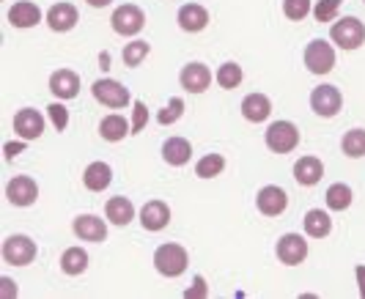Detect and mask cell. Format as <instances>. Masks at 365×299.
Masks as SVG:
<instances>
[{
	"label": "cell",
	"instance_id": "38",
	"mask_svg": "<svg viewBox=\"0 0 365 299\" xmlns=\"http://www.w3.org/2000/svg\"><path fill=\"white\" fill-rule=\"evenodd\" d=\"M192 285H195V288H190V291H187L184 297H187V299H192V297H206V283H203L201 278H195V280H192Z\"/></svg>",
	"mask_w": 365,
	"mask_h": 299
},
{
	"label": "cell",
	"instance_id": "12",
	"mask_svg": "<svg viewBox=\"0 0 365 299\" xmlns=\"http://www.w3.org/2000/svg\"><path fill=\"white\" fill-rule=\"evenodd\" d=\"M14 132H17L19 140H36L44 132V115L34 107H22L14 115Z\"/></svg>",
	"mask_w": 365,
	"mask_h": 299
},
{
	"label": "cell",
	"instance_id": "18",
	"mask_svg": "<svg viewBox=\"0 0 365 299\" xmlns=\"http://www.w3.org/2000/svg\"><path fill=\"white\" fill-rule=\"evenodd\" d=\"M176 19H179V28L182 31H187V33H201L203 28L209 25V11L203 6H198V3H187V6L179 9Z\"/></svg>",
	"mask_w": 365,
	"mask_h": 299
},
{
	"label": "cell",
	"instance_id": "28",
	"mask_svg": "<svg viewBox=\"0 0 365 299\" xmlns=\"http://www.w3.org/2000/svg\"><path fill=\"white\" fill-rule=\"evenodd\" d=\"M324 201H327V206L332 211H346L349 206H351V201H354V192H351L349 184H332L327 189V195H324Z\"/></svg>",
	"mask_w": 365,
	"mask_h": 299
},
{
	"label": "cell",
	"instance_id": "3",
	"mask_svg": "<svg viewBox=\"0 0 365 299\" xmlns=\"http://www.w3.org/2000/svg\"><path fill=\"white\" fill-rule=\"evenodd\" d=\"M110 25H113V31H115L118 36H138V33L146 28V14H143V9L127 3V6H118V9L113 11Z\"/></svg>",
	"mask_w": 365,
	"mask_h": 299
},
{
	"label": "cell",
	"instance_id": "9",
	"mask_svg": "<svg viewBox=\"0 0 365 299\" xmlns=\"http://www.w3.org/2000/svg\"><path fill=\"white\" fill-rule=\"evenodd\" d=\"M6 198H9V204L11 206L28 209V206L36 204L38 184L31 179V176H14V179H9V184H6Z\"/></svg>",
	"mask_w": 365,
	"mask_h": 299
},
{
	"label": "cell",
	"instance_id": "14",
	"mask_svg": "<svg viewBox=\"0 0 365 299\" xmlns=\"http://www.w3.org/2000/svg\"><path fill=\"white\" fill-rule=\"evenodd\" d=\"M182 88L184 91H190V94H203L206 88H209V83H212V72H209V66L206 63H198V61H192V63H187L182 69Z\"/></svg>",
	"mask_w": 365,
	"mask_h": 299
},
{
	"label": "cell",
	"instance_id": "33",
	"mask_svg": "<svg viewBox=\"0 0 365 299\" xmlns=\"http://www.w3.org/2000/svg\"><path fill=\"white\" fill-rule=\"evenodd\" d=\"M308 11H311V0H283V14L292 19V22L305 19Z\"/></svg>",
	"mask_w": 365,
	"mask_h": 299
},
{
	"label": "cell",
	"instance_id": "16",
	"mask_svg": "<svg viewBox=\"0 0 365 299\" xmlns=\"http://www.w3.org/2000/svg\"><path fill=\"white\" fill-rule=\"evenodd\" d=\"M170 223V209L165 201H148L143 209H140V225L146 228V231H165Z\"/></svg>",
	"mask_w": 365,
	"mask_h": 299
},
{
	"label": "cell",
	"instance_id": "4",
	"mask_svg": "<svg viewBox=\"0 0 365 299\" xmlns=\"http://www.w3.org/2000/svg\"><path fill=\"white\" fill-rule=\"evenodd\" d=\"M3 261L11 263V266H28L36 258V242L31 236H22V234H14L3 242V250H0Z\"/></svg>",
	"mask_w": 365,
	"mask_h": 299
},
{
	"label": "cell",
	"instance_id": "34",
	"mask_svg": "<svg viewBox=\"0 0 365 299\" xmlns=\"http://www.w3.org/2000/svg\"><path fill=\"white\" fill-rule=\"evenodd\" d=\"M182 115H184V102H182V99H176V96H173V99L168 102V107H165V110L157 112V121H160V124H165V127H168V124H173V121H179Z\"/></svg>",
	"mask_w": 365,
	"mask_h": 299
},
{
	"label": "cell",
	"instance_id": "42",
	"mask_svg": "<svg viewBox=\"0 0 365 299\" xmlns=\"http://www.w3.org/2000/svg\"><path fill=\"white\" fill-rule=\"evenodd\" d=\"M88 6H93V9H105V6H110V0H86Z\"/></svg>",
	"mask_w": 365,
	"mask_h": 299
},
{
	"label": "cell",
	"instance_id": "26",
	"mask_svg": "<svg viewBox=\"0 0 365 299\" xmlns=\"http://www.w3.org/2000/svg\"><path fill=\"white\" fill-rule=\"evenodd\" d=\"M302 225H305L308 236H313V239H324V236H329V231H332V220H329V214L324 209H311L305 214Z\"/></svg>",
	"mask_w": 365,
	"mask_h": 299
},
{
	"label": "cell",
	"instance_id": "6",
	"mask_svg": "<svg viewBox=\"0 0 365 299\" xmlns=\"http://www.w3.org/2000/svg\"><path fill=\"white\" fill-rule=\"evenodd\" d=\"M305 66L311 75H329L335 69V50L327 38H313L305 50Z\"/></svg>",
	"mask_w": 365,
	"mask_h": 299
},
{
	"label": "cell",
	"instance_id": "32",
	"mask_svg": "<svg viewBox=\"0 0 365 299\" xmlns=\"http://www.w3.org/2000/svg\"><path fill=\"white\" fill-rule=\"evenodd\" d=\"M148 53H151V44L148 41H132V44L124 47L121 58H124V63H127L129 69H135V66H140L146 61Z\"/></svg>",
	"mask_w": 365,
	"mask_h": 299
},
{
	"label": "cell",
	"instance_id": "5",
	"mask_svg": "<svg viewBox=\"0 0 365 299\" xmlns=\"http://www.w3.org/2000/svg\"><path fill=\"white\" fill-rule=\"evenodd\" d=\"M329 36L344 50H357V47H363L365 41V25L357 17H344L338 22H332Z\"/></svg>",
	"mask_w": 365,
	"mask_h": 299
},
{
	"label": "cell",
	"instance_id": "20",
	"mask_svg": "<svg viewBox=\"0 0 365 299\" xmlns=\"http://www.w3.org/2000/svg\"><path fill=\"white\" fill-rule=\"evenodd\" d=\"M163 159L173 168H184L192 159V146L184 137H168L163 143Z\"/></svg>",
	"mask_w": 365,
	"mask_h": 299
},
{
	"label": "cell",
	"instance_id": "35",
	"mask_svg": "<svg viewBox=\"0 0 365 299\" xmlns=\"http://www.w3.org/2000/svg\"><path fill=\"white\" fill-rule=\"evenodd\" d=\"M338 9H341V0H319V6L313 9V14L319 22H332L335 14H338Z\"/></svg>",
	"mask_w": 365,
	"mask_h": 299
},
{
	"label": "cell",
	"instance_id": "17",
	"mask_svg": "<svg viewBox=\"0 0 365 299\" xmlns=\"http://www.w3.org/2000/svg\"><path fill=\"white\" fill-rule=\"evenodd\" d=\"M44 19H47V25L53 28L55 33H66V31H72L74 25H77L80 14H77V9H74L72 3H55Z\"/></svg>",
	"mask_w": 365,
	"mask_h": 299
},
{
	"label": "cell",
	"instance_id": "11",
	"mask_svg": "<svg viewBox=\"0 0 365 299\" xmlns=\"http://www.w3.org/2000/svg\"><path fill=\"white\" fill-rule=\"evenodd\" d=\"M256 206L264 217H277V214H283V211H286V206H289V195H286V189L269 184V187L258 189Z\"/></svg>",
	"mask_w": 365,
	"mask_h": 299
},
{
	"label": "cell",
	"instance_id": "8",
	"mask_svg": "<svg viewBox=\"0 0 365 299\" xmlns=\"http://www.w3.org/2000/svg\"><path fill=\"white\" fill-rule=\"evenodd\" d=\"M341 105H344V96L335 85H316L311 94V107L316 115L322 118H335L341 112Z\"/></svg>",
	"mask_w": 365,
	"mask_h": 299
},
{
	"label": "cell",
	"instance_id": "29",
	"mask_svg": "<svg viewBox=\"0 0 365 299\" xmlns=\"http://www.w3.org/2000/svg\"><path fill=\"white\" fill-rule=\"evenodd\" d=\"M242 80H245V72H242V66L234 63V61H228V63H222L217 69V83L220 88H225V91H234L242 85Z\"/></svg>",
	"mask_w": 365,
	"mask_h": 299
},
{
	"label": "cell",
	"instance_id": "21",
	"mask_svg": "<svg viewBox=\"0 0 365 299\" xmlns=\"http://www.w3.org/2000/svg\"><path fill=\"white\" fill-rule=\"evenodd\" d=\"M9 22L14 28H34V25L41 22V9L31 0H19L9 9Z\"/></svg>",
	"mask_w": 365,
	"mask_h": 299
},
{
	"label": "cell",
	"instance_id": "13",
	"mask_svg": "<svg viewBox=\"0 0 365 299\" xmlns=\"http://www.w3.org/2000/svg\"><path fill=\"white\" fill-rule=\"evenodd\" d=\"M72 231L74 236L83 239V242H105V236H108V225H105V220H99L96 214H80V217H74Z\"/></svg>",
	"mask_w": 365,
	"mask_h": 299
},
{
	"label": "cell",
	"instance_id": "39",
	"mask_svg": "<svg viewBox=\"0 0 365 299\" xmlns=\"http://www.w3.org/2000/svg\"><path fill=\"white\" fill-rule=\"evenodd\" d=\"M25 143H28V140H19V143H6V159H14L19 151L25 149Z\"/></svg>",
	"mask_w": 365,
	"mask_h": 299
},
{
	"label": "cell",
	"instance_id": "23",
	"mask_svg": "<svg viewBox=\"0 0 365 299\" xmlns=\"http://www.w3.org/2000/svg\"><path fill=\"white\" fill-rule=\"evenodd\" d=\"M132 127H129V121L124 115H118V112H113V115H105L102 121H99V135H102V140H108V143H118V140H124Z\"/></svg>",
	"mask_w": 365,
	"mask_h": 299
},
{
	"label": "cell",
	"instance_id": "25",
	"mask_svg": "<svg viewBox=\"0 0 365 299\" xmlns=\"http://www.w3.org/2000/svg\"><path fill=\"white\" fill-rule=\"evenodd\" d=\"M105 217H108L113 225H127L132 223V217H135V206H132V201L129 198H124V195H118V198H110L108 204H105Z\"/></svg>",
	"mask_w": 365,
	"mask_h": 299
},
{
	"label": "cell",
	"instance_id": "36",
	"mask_svg": "<svg viewBox=\"0 0 365 299\" xmlns=\"http://www.w3.org/2000/svg\"><path fill=\"white\" fill-rule=\"evenodd\" d=\"M47 115L53 118V127L58 132L66 130V124H69V110H66L63 105H58V102H55V105H50V107H47Z\"/></svg>",
	"mask_w": 365,
	"mask_h": 299
},
{
	"label": "cell",
	"instance_id": "40",
	"mask_svg": "<svg viewBox=\"0 0 365 299\" xmlns=\"http://www.w3.org/2000/svg\"><path fill=\"white\" fill-rule=\"evenodd\" d=\"M0 285H3V297H14L17 288H14V280L11 278H0Z\"/></svg>",
	"mask_w": 365,
	"mask_h": 299
},
{
	"label": "cell",
	"instance_id": "37",
	"mask_svg": "<svg viewBox=\"0 0 365 299\" xmlns=\"http://www.w3.org/2000/svg\"><path fill=\"white\" fill-rule=\"evenodd\" d=\"M148 124V107L143 102H135V115H132V135L143 132V127Z\"/></svg>",
	"mask_w": 365,
	"mask_h": 299
},
{
	"label": "cell",
	"instance_id": "15",
	"mask_svg": "<svg viewBox=\"0 0 365 299\" xmlns=\"http://www.w3.org/2000/svg\"><path fill=\"white\" fill-rule=\"evenodd\" d=\"M50 91H53L55 99H63V102L74 99V96L80 94V77H77V72H72V69H58V72H53V77H50Z\"/></svg>",
	"mask_w": 365,
	"mask_h": 299
},
{
	"label": "cell",
	"instance_id": "22",
	"mask_svg": "<svg viewBox=\"0 0 365 299\" xmlns=\"http://www.w3.org/2000/svg\"><path fill=\"white\" fill-rule=\"evenodd\" d=\"M269 112H272V102H269V96L264 94H250L242 99V115L250 121V124H261V121H267L269 118Z\"/></svg>",
	"mask_w": 365,
	"mask_h": 299
},
{
	"label": "cell",
	"instance_id": "30",
	"mask_svg": "<svg viewBox=\"0 0 365 299\" xmlns=\"http://www.w3.org/2000/svg\"><path fill=\"white\" fill-rule=\"evenodd\" d=\"M341 149L346 154L349 159H360L365 157V130H351L344 135L341 140Z\"/></svg>",
	"mask_w": 365,
	"mask_h": 299
},
{
	"label": "cell",
	"instance_id": "19",
	"mask_svg": "<svg viewBox=\"0 0 365 299\" xmlns=\"http://www.w3.org/2000/svg\"><path fill=\"white\" fill-rule=\"evenodd\" d=\"M322 176H324V165H322L319 157H302V159H297V165H294V179H297V184H302V187H316V184L322 182Z\"/></svg>",
	"mask_w": 365,
	"mask_h": 299
},
{
	"label": "cell",
	"instance_id": "2",
	"mask_svg": "<svg viewBox=\"0 0 365 299\" xmlns=\"http://www.w3.org/2000/svg\"><path fill=\"white\" fill-rule=\"evenodd\" d=\"M91 94L99 105H105L110 110H118V107H127L132 102L127 85H121L118 80H110V77H102L91 85Z\"/></svg>",
	"mask_w": 365,
	"mask_h": 299
},
{
	"label": "cell",
	"instance_id": "1",
	"mask_svg": "<svg viewBox=\"0 0 365 299\" xmlns=\"http://www.w3.org/2000/svg\"><path fill=\"white\" fill-rule=\"evenodd\" d=\"M187 266H190V256H187V250H184L182 244L165 242L157 247V253H154V269L163 278H179V275L187 272Z\"/></svg>",
	"mask_w": 365,
	"mask_h": 299
},
{
	"label": "cell",
	"instance_id": "31",
	"mask_svg": "<svg viewBox=\"0 0 365 299\" xmlns=\"http://www.w3.org/2000/svg\"><path fill=\"white\" fill-rule=\"evenodd\" d=\"M222 170H225V157H222V154H206V157L198 159L195 173H198L201 179H215Z\"/></svg>",
	"mask_w": 365,
	"mask_h": 299
},
{
	"label": "cell",
	"instance_id": "7",
	"mask_svg": "<svg viewBox=\"0 0 365 299\" xmlns=\"http://www.w3.org/2000/svg\"><path fill=\"white\" fill-rule=\"evenodd\" d=\"M299 143V130L294 127L292 121H274L267 130V146L274 151V154H289V151L297 149Z\"/></svg>",
	"mask_w": 365,
	"mask_h": 299
},
{
	"label": "cell",
	"instance_id": "27",
	"mask_svg": "<svg viewBox=\"0 0 365 299\" xmlns=\"http://www.w3.org/2000/svg\"><path fill=\"white\" fill-rule=\"evenodd\" d=\"M88 269V253L83 247H69L63 256H61V272L63 275H83Z\"/></svg>",
	"mask_w": 365,
	"mask_h": 299
},
{
	"label": "cell",
	"instance_id": "41",
	"mask_svg": "<svg viewBox=\"0 0 365 299\" xmlns=\"http://www.w3.org/2000/svg\"><path fill=\"white\" fill-rule=\"evenodd\" d=\"M354 275H357V283H360V297H365V266H357Z\"/></svg>",
	"mask_w": 365,
	"mask_h": 299
},
{
	"label": "cell",
	"instance_id": "10",
	"mask_svg": "<svg viewBox=\"0 0 365 299\" xmlns=\"http://www.w3.org/2000/svg\"><path fill=\"white\" fill-rule=\"evenodd\" d=\"M274 253H277L280 263H286V266H297V263H302L305 258H308V242H305L299 234H286V236H280V239H277Z\"/></svg>",
	"mask_w": 365,
	"mask_h": 299
},
{
	"label": "cell",
	"instance_id": "24",
	"mask_svg": "<svg viewBox=\"0 0 365 299\" xmlns=\"http://www.w3.org/2000/svg\"><path fill=\"white\" fill-rule=\"evenodd\" d=\"M113 182V168L108 162H91L86 173H83V184L91 189V192H102V189L110 187Z\"/></svg>",
	"mask_w": 365,
	"mask_h": 299
}]
</instances>
